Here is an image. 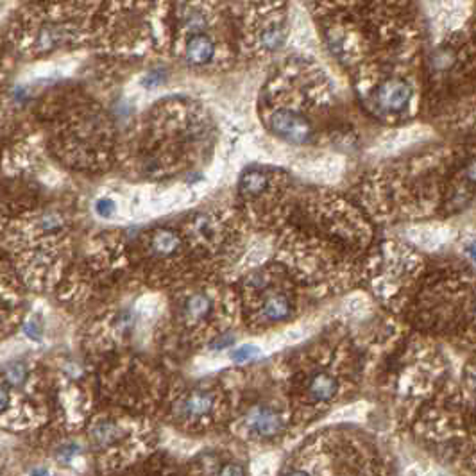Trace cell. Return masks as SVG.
Listing matches in <instances>:
<instances>
[{"label": "cell", "mask_w": 476, "mask_h": 476, "mask_svg": "<svg viewBox=\"0 0 476 476\" xmlns=\"http://www.w3.org/2000/svg\"><path fill=\"white\" fill-rule=\"evenodd\" d=\"M413 99L412 84L403 78H389L381 81L372 91V106L378 115L394 117L401 115Z\"/></svg>", "instance_id": "5"}, {"label": "cell", "mask_w": 476, "mask_h": 476, "mask_svg": "<svg viewBox=\"0 0 476 476\" xmlns=\"http://www.w3.org/2000/svg\"><path fill=\"white\" fill-rule=\"evenodd\" d=\"M271 188V176L265 170H249L242 177L240 192L245 197H260Z\"/></svg>", "instance_id": "15"}, {"label": "cell", "mask_w": 476, "mask_h": 476, "mask_svg": "<svg viewBox=\"0 0 476 476\" xmlns=\"http://www.w3.org/2000/svg\"><path fill=\"white\" fill-rule=\"evenodd\" d=\"M337 392H339V380L326 371L313 372L304 383V396L313 405L330 403Z\"/></svg>", "instance_id": "9"}, {"label": "cell", "mask_w": 476, "mask_h": 476, "mask_svg": "<svg viewBox=\"0 0 476 476\" xmlns=\"http://www.w3.org/2000/svg\"><path fill=\"white\" fill-rule=\"evenodd\" d=\"M149 253L155 258H170L181 249V238L170 229H156L149 236Z\"/></svg>", "instance_id": "13"}, {"label": "cell", "mask_w": 476, "mask_h": 476, "mask_svg": "<svg viewBox=\"0 0 476 476\" xmlns=\"http://www.w3.org/2000/svg\"><path fill=\"white\" fill-rule=\"evenodd\" d=\"M161 81H163V72H161V70H152V72H149L146 78H144V84H146L147 88L158 87Z\"/></svg>", "instance_id": "22"}, {"label": "cell", "mask_w": 476, "mask_h": 476, "mask_svg": "<svg viewBox=\"0 0 476 476\" xmlns=\"http://www.w3.org/2000/svg\"><path fill=\"white\" fill-rule=\"evenodd\" d=\"M408 240L424 251H439L453 238V229L444 224H419L408 229Z\"/></svg>", "instance_id": "8"}, {"label": "cell", "mask_w": 476, "mask_h": 476, "mask_svg": "<svg viewBox=\"0 0 476 476\" xmlns=\"http://www.w3.org/2000/svg\"><path fill=\"white\" fill-rule=\"evenodd\" d=\"M214 312V299L206 292H194L179 306V315L186 326H195L212 315Z\"/></svg>", "instance_id": "10"}, {"label": "cell", "mask_w": 476, "mask_h": 476, "mask_svg": "<svg viewBox=\"0 0 476 476\" xmlns=\"http://www.w3.org/2000/svg\"><path fill=\"white\" fill-rule=\"evenodd\" d=\"M464 177H466L467 181L471 183V185H476V159L469 161L467 167L464 168Z\"/></svg>", "instance_id": "25"}, {"label": "cell", "mask_w": 476, "mask_h": 476, "mask_svg": "<svg viewBox=\"0 0 476 476\" xmlns=\"http://www.w3.org/2000/svg\"><path fill=\"white\" fill-rule=\"evenodd\" d=\"M220 36H233L231 27L177 34L172 38L170 47L186 67L208 68L218 61V50L223 47Z\"/></svg>", "instance_id": "3"}, {"label": "cell", "mask_w": 476, "mask_h": 476, "mask_svg": "<svg viewBox=\"0 0 476 476\" xmlns=\"http://www.w3.org/2000/svg\"><path fill=\"white\" fill-rule=\"evenodd\" d=\"M367 301H365V297H360V295H354V297H351L350 303H348V310H350L351 315H360L362 312H365L367 310Z\"/></svg>", "instance_id": "21"}, {"label": "cell", "mask_w": 476, "mask_h": 476, "mask_svg": "<svg viewBox=\"0 0 476 476\" xmlns=\"http://www.w3.org/2000/svg\"><path fill=\"white\" fill-rule=\"evenodd\" d=\"M466 383L467 387L473 390L476 394V362L475 363H469L466 367Z\"/></svg>", "instance_id": "24"}, {"label": "cell", "mask_w": 476, "mask_h": 476, "mask_svg": "<svg viewBox=\"0 0 476 476\" xmlns=\"http://www.w3.org/2000/svg\"><path fill=\"white\" fill-rule=\"evenodd\" d=\"M462 249H464V254H466L467 258L476 263V236L466 238V240H464V244H462Z\"/></svg>", "instance_id": "23"}, {"label": "cell", "mask_w": 476, "mask_h": 476, "mask_svg": "<svg viewBox=\"0 0 476 476\" xmlns=\"http://www.w3.org/2000/svg\"><path fill=\"white\" fill-rule=\"evenodd\" d=\"M136 310H138V313H140L141 317L152 319L156 313L159 312L158 295H146V297H141V299L138 301V306H136Z\"/></svg>", "instance_id": "17"}, {"label": "cell", "mask_w": 476, "mask_h": 476, "mask_svg": "<svg viewBox=\"0 0 476 476\" xmlns=\"http://www.w3.org/2000/svg\"><path fill=\"white\" fill-rule=\"evenodd\" d=\"M475 313H476V301H475Z\"/></svg>", "instance_id": "26"}, {"label": "cell", "mask_w": 476, "mask_h": 476, "mask_svg": "<svg viewBox=\"0 0 476 476\" xmlns=\"http://www.w3.org/2000/svg\"><path fill=\"white\" fill-rule=\"evenodd\" d=\"M342 170H344V161L337 156H322V158H315L304 165V174L310 179L322 183L337 181Z\"/></svg>", "instance_id": "12"}, {"label": "cell", "mask_w": 476, "mask_h": 476, "mask_svg": "<svg viewBox=\"0 0 476 476\" xmlns=\"http://www.w3.org/2000/svg\"><path fill=\"white\" fill-rule=\"evenodd\" d=\"M292 303L282 292H274L263 297L260 303V310L256 313L258 324H274V322H282L291 317Z\"/></svg>", "instance_id": "11"}, {"label": "cell", "mask_w": 476, "mask_h": 476, "mask_svg": "<svg viewBox=\"0 0 476 476\" xmlns=\"http://www.w3.org/2000/svg\"><path fill=\"white\" fill-rule=\"evenodd\" d=\"M117 212V204L111 199L104 197V199H99L95 204V214L102 218H109L111 215Z\"/></svg>", "instance_id": "19"}, {"label": "cell", "mask_w": 476, "mask_h": 476, "mask_svg": "<svg viewBox=\"0 0 476 476\" xmlns=\"http://www.w3.org/2000/svg\"><path fill=\"white\" fill-rule=\"evenodd\" d=\"M260 350L256 348V345H249V344L242 345V348L233 351V360H236V362H247V360L254 359Z\"/></svg>", "instance_id": "20"}, {"label": "cell", "mask_w": 476, "mask_h": 476, "mask_svg": "<svg viewBox=\"0 0 476 476\" xmlns=\"http://www.w3.org/2000/svg\"><path fill=\"white\" fill-rule=\"evenodd\" d=\"M100 5L93 0L29 2L13 16V47L20 54L40 58L65 47L81 45L95 36Z\"/></svg>", "instance_id": "1"}, {"label": "cell", "mask_w": 476, "mask_h": 476, "mask_svg": "<svg viewBox=\"0 0 476 476\" xmlns=\"http://www.w3.org/2000/svg\"><path fill=\"white\" fill-rule=\"evenodd\" d=\"M265 122L274 135L288 144L301 146L312 140L313 127L310 120L301 111H295L292 108L274 106L265 117Z\"/></svg>", "instance_id": "4"}, {"label": "cell", "mask_w": 476, "mask_h": 476, "mask_svg": "<svg viewBox=\"0 0 476 476\" xmlns=\"http://www.w3.org/2000/svg\"><path fill=\"white\" fill-rule=\"evenodd\" d=\"M303 339V330L301 328H288V330L282 331L280 335H276L274 342L277 345H292L295 342H299Z\"/></svg>", "instance_id": "18"}, {"label": "cell", "mask_w": 476, "mask_h": 476, "mask_svg": "<svg viewBox=\"0 0 476 476\" xmlns=\"http://www.w3.org/2000/svg\"><path fill=\"white\" fill-rule=\"evenodd\" d=\"M285 428V421L276 410L265 407V405H256L245 413L244 430L254 439H271V437L280 435Z\"/></svg>", "instance_id": "7"}, {"label": "cell", "mask_w": 476, "mask_h": 476, "mask_svg": "<svg viewBox=\"0 0 476 476\" xmlns=\"http://www.w3.org/2000/svg\"><path fill=\"white\" fill-rule=\"evenodd\" d=\"M428 136V129L424 127H407L401 131H396L381 140V149L383 152H398L407 147H412L413 144L421 141Z\"/></svg>", "instance_id": "14"}, {"label": "cell", "mask_w": 476, "mask_h": 476, "mask_svg": "<svg viewBox=\"0 0 476 476\" xmlns=\"http://www.w3.org/2000/svg\"><path fill=\"white\" fill-rule=\"evenodd\" d=\"M226 10L235 41L253 54H276L286 43L285 0H227Z\"/></svg>", "instance_id": "2"}, {"label": "cell", "mask_w": 476, "mask_h": 476, "mask_svg": "<svg viewBox=\"0 0 476 476\" xmlns=\"http://www.w3.org/2000/svg\"><path fill=\"white\" fill-rule=\"evenodd\" d=\"M455 61H457V56L451 49H439L431 58V68L435 72H446L449 68L453 67Z\"/></svg>", "instance_id": "16"}, {"label": "cell", "mask_w": 476, "mask_h": 476, "mask_svg": "<svg viewBox=\"0 0 476 476\" xmlns=\"http://www.w3.org/2000/svg\"><path fill=\"white\" fill-rule=\"evenodd\" d=\"M217 410V396L214 390L194 389L188 394L181 396L174 405V416L177 421L185 424H201L209 422Z\"/></svg>", "instance_id": "6"}]
</instances>
